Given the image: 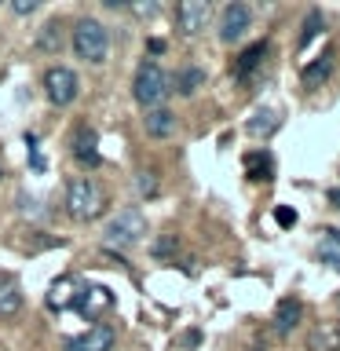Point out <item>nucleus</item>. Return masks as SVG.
Returning <instances> with one entry per match:
<instances>
[{
	"instance_id": "1",
	"label": "nucleus",
	"mask_w": 340,
	"mask_h": 351,
	"mask_svg": "<svg viewBox=\"0 0 340 351\" xmlns=\"http://www.w3.org/2000/svg\"><path fill=\"white\" fill-rule=\"evenodd\" d=\"M66 213H70L77 223H88V219L103 216L106 213V191L95 180L81 176V180H73L66 186Z\"/></svg>"
},
{
	"instance_id": "2",
	"label": "nucleus",
	"mask_w": 340,
	"mask_h": 351,
	"mask_svg": "<svg viewBox=\"0 0 340 351\" xmlns=\"http://www.w3.org/2000/svg\"><path fill=\"white\" fill-rule=\"evenodd\" d=\"M132 95L143 110H158L165 106V99L172 95V77L169 70H161L158 62H143L136 70V81H132Z\"/></svg>"
},
{
	"instance_id": "3",
	"label": "nucleus",
	"mask_w": 340,
	"mask_h": 351,
	"mask_svg": "<svg viewBox=\"0 0 340 351\" xmlns=\"http://www.w3.org/2000/svg\"><path fill=\"white\" fill-rule=\"evenodd\" d=\"M70 44H73V55L92 66H103L106 55H110V33L99 19H81L70 33Z\"/></svg>"
},
{
	"instance_id": "4",
	"label": "nucleus",
	"mask_w": 340,
	"mask_h": 351,
	"mask_svg": "<svg viewBox=\"0 0 340 351\" xmlns=\"http://www.w3.org/2000/svg\"><path fill=\"white\" fill-rule=\"evenodd\" d=\"M147 238V216L139 208H121V213L106 223L103 230V241L110 249H132Z\"/></svg>"
},
{
	"instance_id": "5",
	"label": "nucleus",
	"mask_w": 340,
	"mask_h": 351,
	"mask_svg": "<svg viewBox=\"0 0 340 351\" xmlns=\"http://www.w3.org/2000/svg\"><path fill=\"white\" fill-rule=\"evenodd\" d=\"M44 92L55 106H70L77 95H81V81H77V73L70 66H51L48 73H44Z\"/></svg>"
},
{
	"instance_id": "6",
	"label": "nucleus",
	"mask_w": 340,
	"mask_h": 351,
	"mask_svg": "<svg viewBox=\"0 0 340 351\" xmlns=\"http://www.w3.org/2000/svg\"><path fill=\"white\" fill-rule=\"evenodd\" d=\"M252 26V11L249 4H241V0H230V4L219 11V40L223 44H234L249 33Z\"/></svg>"
},
{
	"instance_id": "7",
	"label": "nucleus",
	"mask_w": 340,
	"mask_h": 351,
	"mask_svg": "<svg viewBox=\"0 0 340 351\" xmlns=\"http://www.w3.org/2000/svg\"><path fill=\"white\" fill-rule=\"evenodd\" d=\"M114 344H117V329L110 322H95L84 333L66 340V351H114Z\"/></svg>"
},
{
	"instance_id": "8",
	"label": "nucleus",
	"mask_w": 340,
	"mask_h": 351,
	"mask_svg": "<svg viewBox=\"0 0 340 351\" xmlns=\"http://www.w3.org/2000/svg\"><path fill=\"white\" fill-rule=\"evenodd\" d=\"M175 22L186 37H197L212 22V4L208 0H183V4H175Z\"/></svg>"
},
{
	"instance_id": "9",
	"label": "nucleus",
	"mask_w": 340,
	"mask_h": 351,
	"mask_svg": "<svg viewBox=\"0 0 340 351\" xmlns=\"http://www.w3.org/2000/svg\"><path fill=\"white\" fill-rule=\"evenodd\" d=\"M143 128H147V136H154V139H169V136H175V114L172 110H165V106H158V110H147V117H143Z\"/></svg>"
},
{
	"instance_id": "10",
	"label": "nucleus",
	"mask_w": 340,
	"mask_h": 351,
	"mask_svg": "<svg viewBox=\"0 0 340 351\" xmlns=\"http://www.w3.org/2000/svg\"><path fill=\"white\" fill-rule=\"evenodd\" d=\"M307 351H340V322H318L307 333Z\"/></svg>"
},
{
	"instance_id": "11",
	"label": "nucleus",
	"mask_w": 340,
	"mask_h": 351,
	"mask_svg": "<svg viewBox=\"0 0 340 351\" xmlns=\"http://www.w3.org/2000/svg\"><path fill=\"white\" fill-rule=\"evenodd\" d=\"M22 311V285L11 274H0V318H15Z\"/></svg>"
},
{
	"instance_id": "12",
	"label": "nucleus",
	"mask_w": 340,
	"mask_h": 351,
	"mask_svg": "<svg viewBox=\"0 0 340 351\" xmlns=\"http://www.w3.org/2000/svg\"><path fill=\"white\" fill-rule=\"evenodd\" d=\"M110 304H114L110 289H103V285H92V289H84V296L77 300V311H81L84 318H92V315L103 311V307H110Z\"/></svg>"
},
{
	"instance_id": "13",
	"label": "nucleus",
	"mask_w": 340,
	"mask_h": 351,
	"mask_svg": "<svg viewBox=\"0 0 340 351\" xmlns=\"http://www.w3.org/2000/svg\"><path fill=\"white\" fill-rule=\"evenodd\" d=\"M62 22L59 19H51V22H44V29L37 33V48L40 51H48V55H59L62 51Z\"/></svg>"
},
{
	"instance_id": "14",
	"label": "nucleus",
	"mask_w": 340,
	"mask_h": 351,
	"mask_svg": "<svg viewBox=\"0 0 340 351\" xmlns=\"http://www.w3.org/2000/svg\"><path fill=\"white\" fill-rule=\"evenodd\" d=\"M73 158L81 165H99V150H95V132L92 128H81L73 139Z\"/></svg>"
},
{
	"instance_id": "15",
	"label": "nucleus",
	"mask_w": 340,
	"mask_h": 351,
	"mask_svg": "<svg viewBox=\"0 0 340 351\" xmlns=\"http://www.w3.org/2000/svg\"><path fill=\"white\" fill-rule=\"evenodd\" d=\"M300 315H304L300 300H282L274 307V329H278V333H289V329L300 322Z\"/></svg>"
},
{
	"instance_id": "16",
	"label": "nucleus",
	"mask_w": 340,
	"mask_h": 351,
	"mask_svg": "<svg viewBox=\"0 0 340 351\" xmlns=\"http://www.w3.org/2000/svg\"><path fill=\"white\" fill-rule=\"evenodd\" d=\"M263 55H267V44H252V48H245V51L234 59V77H249V73L263 62Z\"/></svg>"
},
{
	"instance_id": "17",
	"label": "nucleus",
	"mask_w": 340,
	"mask_h": 351,
	"mask_svg": "<svg viewBox=\"0 0 340 351\" xmlns=\"http://www.w3.org/2000/svg\"><path fill=\"white\" fill-rule=\"evenodd\" d=\"M202 84H205V70H197V66H186V70H180V73H175V81H172V88L180 95H194Z\"/></svg>"
},
{
	"instance_id": "18",
	"label": "nucleus",
	"mask_w": 340,
	"mask_h": 351,
	"mask_svg": "<svg viewBox=\"0 0 340 351\" xmlns=\"http://www.w3.org/2000/svg\"><path fill=\"white\" fill-rule=\"evenodd\" d=\"M274 128H278V114L274 110H256L249 121V136H271Z\"/></svg>"
},
{
	"instance_id": "19",
	"label": "nucleus",
	"mask_w": 340,
	"mask_h": 351,
	"mask_svg": "<svg viewBox=\"0 0 340 351\" xmlns=\"http://www.w3.org/2000/svg\"><path fill=\"white\" fill-rule=\"evenodd\" d=\"M70 289H73V282H70V278L55 282V285H51V296H48V304H51V307H66V304H70V296H73Z\"/></svg>"
},
{
	"instance_id": "20",
	"label": "nucleus",
	"mask_w": 340,
	"mask_h": 351,
	"mask_svg": "<svg viewBox=\"0 0 340 351\" xmlns=\"http://www.w3.org/2000/svg\"><path fill=\"white\" fill-rule=\"evenodd\" d=\"M318 29H322V15H318V11H311V15H307V22H304V33H300V48L315 40Z\"/></svg>"
},
{
	"instance_id": "21",
	"label": "nucleus",
	"mask_w": 340,
	"mask_h": 351,
	"mask_svg": "<svg viewBox=\"0 0 340 351\" xmlns=\"http://www.w3.org/2000/svg\"><path fill=\"white\" fill-rule=\"evenodd\" d=\"M249 172H252V180H271V161L267 158H260V154H252L249 158Z\"/></svg>"
},
{
	"instance_id": "22",
	"label": "nucleus",
	"mask_w": 340,
	"mask_h": 351,
	"mask_svg": "<svg viewBox=\"0 0 340 351\" xmlns=\"http://www.w3.org/2000/svg\"><path fill=\"white\" fill-rule=\"evenodd\" d=\"M136 191H139V197H154V194H158V180H154V172H139Z\"/></svg>"
},
{
	"instance_id": "23",
	"label": "nucleus",
	"mask_w": 340,
	"mask_h": 351,
	"mask_svg": "<svg viewBox=\"0 0 340 351\" xmlns=\"http://www.w3.org/2000/svg\"><path fill=\"white\" fill-rule=\"evenodd\" d=\"M128 11H132V15H139V19H154L161 11V4H158V0H147V4H128Z\"/></svg>"
},
{
	"instance_id": "24",
	"label": "nucleus",
	"mask_w": 340,
	"mask_h": 351,
	"mask_svg": "<svg viewBox=\"0 0 340 351\" xmlns=\"http://www.w3.org/2000/svg\"><path fill=\"white\" fill-rule=\"evenodd\" d=\"M326 73H329V59L315 62V66H307V70H304V81H307V84H315L318 77H326Z\"/></svg>"
},
{
	"instance_id": "25",
	"label": "nucleus",
	"mask_w": 340,
	"mask_h": 351,
	"mask_svg": "<svg viewBox=\"0 0 340 351\" xmlns=\"http://www.w3.org/2000/svg\"><path fill=\"white\" fill-rule=\"evenodd\" d=\"M11 11H15V15H33V11H37V0H15Z\"/></svg>"
},
{
	"instance_id": "26",
	"label": "nucleus",
	"mask_w": 340,
	"mask_h": 351,
	"mask_svg": "<svg viewBox=\"0 0 340 351\" xmlns=\"http://www.w3.org/2000/svg\"><path fill=\"white\" fill-rule=\"evenodd\" d=\"M274 219H278V227H293L296 223V213H293V208H278Z\"/></svg>"
},
{
	"instance_id": "27",
	"label": "nucleus",
	"mask_w": 340,
	"mask_h": 351,
	"mask_svg": "<svg viewBox=\"0 0 340 351\" xmlns=\"http://www.w3.org/2000/svg\"><path fill=\"white\" fill-rule=\"evenodd\" d=\"M329 197H333V202H340V191H333V194H329Z\"/></svg>"
}]
</instances>
